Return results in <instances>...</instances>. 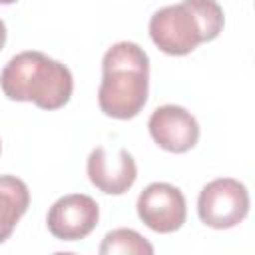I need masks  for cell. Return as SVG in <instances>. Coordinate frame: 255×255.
<instances>
[{
    "label": "cell",
    "instance_id": "1",
    "mask_svg": "<svg viewBox=\"0 0 255 255\" xmlns=\"http://www.w3.org/2000/svg\"><path fill=\"white\" fill-rule=\"evenodd\" d=\"M149 58L135 42H118L104 54L100 110L116 120L135 118L147 102Z\"/></svg>",
    "mask_w": 255,
    "mask_h": 255
},
{
    "label": "cell",
    "instance_id": "2",
    "mask_svg": "<svg viewBox=\"0 0 255 255\" xmlns=\"http://www.w3.org/2000/svg\"><path fill=\"white\" fill-rule=\"evenodd\" d=\"M0 88L8 100L32 102L42 110H58L68 104L74 80L72 72L42 52H20L4 66Z\"/></svg>",
    "mask_w": 255,
    "mask_h": 255
},
{
    "label": "cell",
    "instance_id": "3",
    "mask_svg": "<svg viewBox=\"0 0 255 255\" xmlns=\"http://www.w3.org/2000/svg\"><path fill=\"white\" fill-rule=\"evenodd\" d=\"M225 16L217 0H181L163 6L149 18L151 42L169 56H185L223 30Z\"/></svg>",
    "mask_w": 255,
    "mask_h": 255
},
{
    "label": "cell",
    "instance_id": "4",
    "mask_svg": "<svg viewBox=\"0 0 255 255\" xmlns=\"http://www.w3.org/2000/svg\"><path fill=\"white\" fill-rule=\"evenodd\" d=\"M249 213L247 187L233 177H219L209 181L197 197L199 219L213 229H231L239 225Z\"/></svg>",
    "mask_w": 255,
    "mask_h": 255
},
{
    "label": "cell",
    "instance_id": "5",
    "mask_svg": "<svg viewBox=\"0 0 255 255\" xmlns=\"http://www.w3.org/2000/svg\"><path fill=\"white\" fill-rule=\"evenodd\" d=\"M137 217L155 233L177 231L187 217V205L181 189L171 183H149L137 197Z\"/></svg>",
    "mask_w": 255,
    "mask_h": 255
},
{
    "label": "cell",
    "instance_id": "6",
    "mask_svg": "<svg viewBox=\"0 0 255 255\" xmlns=\"http://www.w3.org/2000/svg\"><path fill=\"white\" fill-rule=\"evenodd\" d=\"M100 219L96 199L84 193H70L52 203L46 223L48 231L62 241H80L88 237Z\"/></svg>",
    "mask_w": 255,
    "mask_h": 255
},
{
    "label": "cell",
    "instance_id": "7",
    "mask_svg": "<svg viewBox=\"0 0 255 255\" xmlns=\"http://www.w3.org/2000/svg\"><path fill=\"white\" fill-rule=\"evenodd\" d=\"M153 141L171 153H185L195 147L199 139V124L181 106L167 104L153 110L147 122Z\"/></svg>",
    "mask_w": 255,
    "mask_h": 255
},
{
    "label": "cell",
    "instance_id": "8",
    "mask_svg": "<svg viewBox=\"0 0 255 255\" xmlns=\"http://www.w3.org/2000/svg\"><path fill=\"white\" fill-rule=\"evenodd\" d=\"M88 177L92 185H96L100 191L108 195H122L126 193L137 177V165L133 155L122 147L116 155H112L106 147L98 145L88 155Z\"/></svg>",
    "mask_w": 255,
    "mask_h": 255
},
{
    "label": "cell",
    "instance_id": "9",
    "mask_svg": "<svg viewBox=\"0 0 255 255\" xmlns=\"http://www.w3.org/2000/svg\"><path fill=\"white\" fill-rule=\"evenodd\" d=\"M28 185L16 175H0V243H4L28 211Z\"/></svg>",
    "mask_w": 255,
    "mask_h": 255
},
{
    "label": "cell",
    "instance_id": "10",
    "mask_svg": "<svg viewBox=\"0 0 255 255\" xmlns=\"http://www.w3.org/2000/svg\"><path fill=\"white\" fill-rule=\"evenodd\" d=\"M98 251L102 255H116V253H122V255H151L153 245L145 237H141L137 231L120 227V229H114V231L106 233Z\"/></svg>",
    "mask_w": 255,
    "mask_h": 255
},
{
    "label": "cell",
    "instance_id": "11",
    "mask_svg": "<svg viewBox=\"0 0 255 255\" xmlns=\"http://www.w3.org/2000/svg\"><path fill=\"white\" fill-rule=\"evenodd\" d=\"M4 44H6V24L0 18V50L4 48Z\"/></svg>",
    "mask_w": 255,
    "mask_h": 255
},
{
    "label": "cell",
    "instance_id": "12",
    "mask_svg": "<svg viewBox=\"0 0 255 255\" xmlns=\"http://www.w3.org/2000/svg\"><path fill=\"white\" fill-rule=\"evenodd\" d=\"M16 0H0V4H14Z\"/></svg>",
    "mask_w": 255,
    "mask_h": 255
},
{
    "label": "cell",
    "instance_id": "13",
    "mask_svg": "<svg viewBox=\"0 0 255 255\" xmlns=\"http://www.w3.org/2000/svg\"><path fill=\"white\" fill-rule=\"evenodd\" d=\"M0 151H2V141H0Z\"/></svg>",
    "mask_w": 255,
    "mask_h": 255
}]
</instances>
